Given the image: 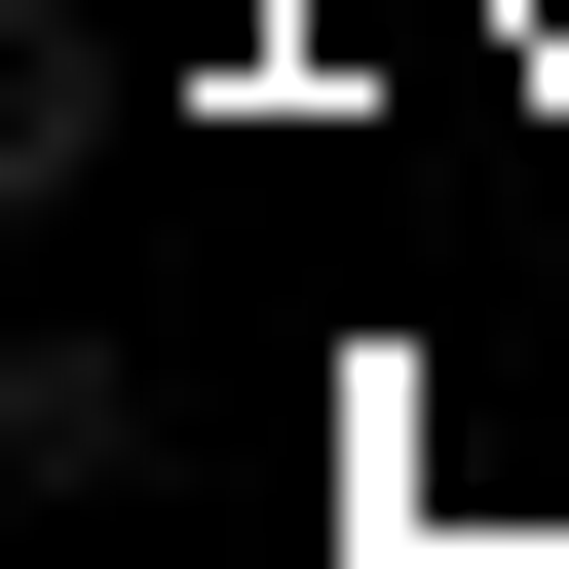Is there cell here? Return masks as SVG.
<instances>
[{"instance_id":"obj_1","label":"cell","mask_w":569,"mask_h":569,"mask_svg":"<svg viewBox=\"0 0 569 569\" xmlns=\"http://www.w3.org/2000/svg\"><path fill=\"white\" fill-rule=\"evenodd\" d=\"M0 493H152V342H0Z\"/></svg>"}]
</instances>
